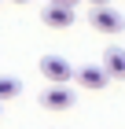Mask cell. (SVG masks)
I'll return each instance as SVG.
<instances>
[{
  "instance_id": "cell-8",
  "label": "cell",
  "mask_w": 125,
  "mask_h": 129,
  "mask_svg": "<svg viewBox=\"0 0 125 129\" xmlns=\"http://www.w3.org/2000/svg\"><path fill=\"white\" fill-rule=\"evenodd\" d=\"M52 4H70V8H74V4H77V0H52Z\"/></svg>"
},
{
  "instance_id": "cell-4",
  "label": "cell",
  "mask_w": 125,
  "mask_h": 129,
  "mask_svg": "<svg viewBox=\"0 0 125 129\" xmlns=\"http://www.w3.org/2000/svg\"><path fill=\"white\" fill-rule=\"evenodd\" d=\"M99 67L107 70V78H110V81H125V48L110 44V48L103 52V63H99Z\"/></svg>"
},
{
  "instance_id": "cell-6",
  "label": "cell",
  "mask_w": 125,
  "mask_h": 129,
  "mask_svg": "<svg viewBox=\"0 0 125 129\" xmlns=\"http://www.w3.org/2000/svg\"><path fill=\"white\" fill-rule=\"evenodd\" d=\"M44 22H48L52 30H66L70 22H74V8L70 4H48L44 8Z\"/></svg>"
},
{
  "instance_id": "cell-1",
  "label": "cell",
  "mask_w": 125,
  "mask_h": 129,
  "mask_svg": "<svg viewBox=\"0 0 125 129\" xmlns=\"http://www.w3.org/2000/svg\"><path fill=\"white\" fill-rule=\"evenodd\" d=\"M74 89H70L66 81H52L48 89L40 92V107H48V111H70L74 107Z\"/></svg>"
},
{
  "instance_id": "cell-9",
  "label": "cell",
  "mask_w": 125,
  "mask_h": 129,
  "mask_svg": "<svg viewBox=\"0 0 125 129\" xmlns=\"http://www.w3.org/2000/svg\"><path fill=\"white\" fill-rule=\"evenodd\" d=\"M88 4H92V8H99V4H107V0H88Z\"/></svg>"
},
{
  "instance_id": "cell-2",
  "label": "cell",
  "mask_w": 125,
  "mask_h": 129,
  "mask_svg": "<svg viewBox=\"0 0 125 129\" xmlns=\"http://www.w3.org/2000/svg\"><path fill=\"white\" fill-rule=\"evenodd\" d=\"M88 22H92V26H96L99 33H110V37L125 30V19L118 15L114 8H107V4H99V8H92V19H88Z\"/></svg>"
},
{
  "instance_id": "cell-3",
  "label": "cell",
  "mask_w": 125,
  "mask_h": 129,
  "mask_svg": "<svg viewBox=\"0 0 125 129\" xmlns=\"http://www.w3.org/2000/svg\"><path fill=\"white\" fill-rule=\"evenodd\" d=\"M40 74L48 81H74V67H70L63 55H44V59H40Z\"/></svg>"
},
{
  "instance_id": "cell-10",
  "label": "cell",
  "mask_w": 125,
  "mask_h": 129,
  "mask_svg": "<svg viewBox=\"0 0 125 129\" xmlns=\"http://www.w3.org/2000/svg\"><path fill=\"white\" fill-rule=\"evenodd\" d=\"M11 4H26V0H11Z\"/></svg>"
},
{
  "instance_id": "cell-7",
  "label": "cell",
  "mask_w": 125,
  "mask_h": 129,
  "mask_svg": "<svg viewBox=\"0 0 125 129\" xmlns=\"http://www.w3.org/2000/svg\"><path fill=\"white\" fill-rule=\"evenodd\" d=\"M22 92V81L19 78H0V103H4V100H15Z\"/></svg>"
},
{
  "instance_id": "cell-5",
  "label": "cell",
  "mask_w": 125,
  "mask_h": 129,
  "mask_svg": "<svg viewBox=\"0 0 125 129\" xmlns=\"http://www.w3.org/2000/svg\"><path fill=\"white\" fill-rule=\"evenodd\" d=\"M74 78H77V85H85V89H103L107 81V70L103 67H96V63H85V67H77L74 70Z\"/></svg>"
}]
</instances>
